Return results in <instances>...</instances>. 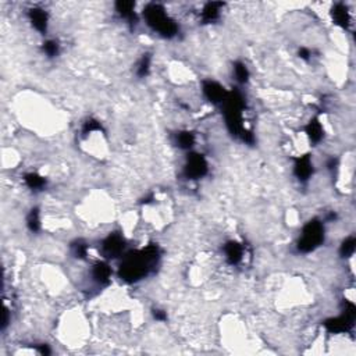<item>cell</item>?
<instances>
[{"mask_svg": "<svg viewBox=\"0 0 356 356\" xmlns=\"http://www.w3.org/2000/svg\"><path fill=\"white\" fill-rule=\"evenodd\" d=\"M159 252L156 247H148L139 252L127 255L120 266V277L130 283H135L143 279L150 271V268L157 263Z\"/></svg>", "mask_w": 356, "mask_h": 356, "instance_id": "obj_1", "label": "cell"}, {"mask_svg": "<svg viewBox=\"0 0 356 356\" xmlns=\"http://www.w3.org/2000/svg\"><path fill=\"white\" fill-rule=\"evenodd\" d=\"M208 162L199 153H191L186 157L184 174L188 180H199L208 174Z\"/></svg>", "mask_w": 356, "mask_h": 356, "instance_id": "obj_4", "label": "cell"}, {"mask_svg": "<svg viewBox=\"0 0 356 356\" xmlns=\"http://www.w3.org/2000/svg\"><path fill=\"white\" fill-rule=\"evenodd\" d=\"M324 241V225L319 220H310L302 230L298 249L303 253L313 252Z\"/></svg>", "mask_w": 356, "mask_h": 356, "instance_id": "obj_3", "label": "cell"}, {"mask_svg": "<svg viewBox=\"0 0 356 356\" xmlns=\"http://www.w3.org/2000/svg\"><path fill=\"white\" fill-rule=\"evenodd\" d=\"M27 225L32 232H36L41 228V216H39L38 209H32L27 217Z\"/></svg>", "mask_w": 356, "mask_h": 356, "instance_id": "obj_18", "label": "cell"}, {"mask_svg": "<svg viewBox=\"0 0 356 356\" xmlns=\"http://www.w3.org/2000/svg\"><path fill=\"white\" fill-rule=\"evenodd\" d=\"M87 251H88V247H87L85 244H83V242H77V244L74 245V253H75L77 258H85V256H87Z\"/></svg>", "mask_w": 356, "mask_h": 356, "instance_id": "obj_22", "label": "cell"}, {"mask_svg": "<svg viewBox=\"0 0 356 356\" xmlns=\"http://www.w3.org/2000/svg\"><path fill=\"white\" fill-rule=\"evenodd\" d=\"M203 93L213 103H223L228 95L224 87H221L220 84L214 83V81H206L203 84Z\"/></svg>", "mask_w": 356, "mask_h": 356, "instance_id": "obj_6", "label": "cell"}, {"mask_svg": "<svg viewBox=\"0 0 356 356\" xmlns=\"http://www.w3.org/2000/svg\"><path fill=\"white\" fill-rule=\"evenodd\" d=\"M149 70H150V55H143L137 64V75L141 78L146 77Z\"/></svg>", "mask_w": 356, "mask_h": 356, "instance_id": "obj_20", "label": "cell"}, {"mask_svg": "<svg viewBox=\"0 0 356 356\" xmlns=\"http://www.w3.org/2000/svg\"><path fill=\"white\" fill-rule=\"evenodd\" d=\"M333 14V20H334L335 24H338L342 28L348 27L349 24V11L346 9L344 5H337L331 11Z\"/></svg>", "mask_w": 356, "mask_h": 356, "instance_id": "obj_13", "label": "cell"}, {"mask_svg": "<svg viewBox=\"0 0 356 356\" xmlns=\"http://www.w3.org/2000/svg\"><path fill=\"white\" fill-rule=\"evenodd\" d=\"M124 251V238L118 234H110L102 244V252L106 258H117Z\"/></svg>", "mask_w": 356, "mask_h": 356, "instance_id": "obj_5", "label": "cell"}, {"mask_svg": "<svg viewBox=\"0 0 356 356\" xmlns=\"http://www.w3.org/2000/svg\"><path fill=\"white\" fill-rule=\"evenodd\" d=\"M115 10L118 13V16L128 22L135 21V5L132 2H118L115 5Z\"/></svg>", "mask_w": 356, "mask_h": 356, "instance_id": "obj_11", "label": "cell"}, {"mask_svg": "<svg viewBox=\"0 0 356 356\" xmlns=\"http://www.w3.org/2000/svg\"><path fill=\"white\" fill-rule=\"evenodd\" d=\"M176 142L178 148L191 149L195 143V135L189 131H180L176 135Z\"/></svg>", "mask_w": 356, "mask_h": 356, "instance_id": "obj_16", "label": "cell"}, {"mask_svg": "<svg viewBox=\"0 0 356 356\" xmlns=\"http://www.w3.org/2000/svg\"><path fill=\"white\" fill-rule=\"evenodd\" d=\"M306 135L309 137V139L312 141V142L318 143L320 142L322 139H323V135H324V130L323 127H322V124H320V121L318 120V118H313L309 124L306 126Z\"/></svg>", "mask_w": 356, "mask_h": 356, "instance_id": "obj_12", "label": "cell"}, {"mask_svg": "<svg viewBox=\"0 0 356 356\" xmlns=\"http://www.w3.org/2000/svg\"><path fill=\"white\" fill-rule=\"evenodd\" d=\"M28 18H29V22H31L33 29H36L41 33H46L48 24H49V17H48L46 11L42 9H32L28 13Z\"/></svg>", "mask_w": 356, "mask_h": 356, "instance_id": "obj_8", "label": "cell"}, {"mask_svg": "<svg viewBox=\"0 0 356 356\" xmlns=\"http://www.w3.org/2000/svg\"><path fill=\"white\" fill-rule=\"evenodd\" d=\"M91 274H92V280L96 284L107 285L110 283V277H111V270L107 263L99 262V263L93 264Z\"/></svg>", "mask_w": 356, "mask_h": 356, "instance_id": "obj_10", "label": "cell"}, {"mask_svg": "<svg viewBox=\"0 0 356 356\" xmlns=\"http://www.w3.org/2000/svg\"><path fill=\"white\" fill-rule=\"evenodd\" d=\"M294 174L299 181H307L313 174V165L312 159L309 154L301 156L295 159V165H294Z\"/></svg>", "mask_w": 356, "mask_h": 356, "instance_id": "obj_7", "label": "cell"}, {"mask_svg": "<svg viewBox=\"0 0 356 356\" xmlns=\"http://www.w3.org/2000/svg\"><path fill=\"white\" fill-rule=\"evenodd\" d=\"M232 70H234V75H235V80L238 83H248V80H249V71H248V67L245 66L244 63L236 61L235 64H234V67H232Z\"/></svg>", "mask_w": 356, "mask_h": 356, "instance_id": "obj_17", "label": "cell"}, {"mask_svg": "<svg viewBox=\"0 0 356 356\" xmlns=\"http://www.w3.org/2000/svg\"><path fill=\"white\" fill-rule=\"evenodd\" d=\"M143 18L149 27L165 38H174L178 33V25L160 5H149L143 10Z\"/></svg>", "mask_w": 356, "mask_h": 356, "instance_id": "obj_2", "label": "cell"}, {"mask_svg": "<svg viewBox=\"0 0 356 356\" xmlns=\"http://www.w3.org/2000/svg\"><path fill=\"white\" fill-rule=\"evenodd\" d=\"M42 49H44V53L48 57H56V56L59 55V52H60V46H59V44L56 42V41H46L44 44V46H42Z\"/></svg>", "mask_w": 356, "mask_h": 356, "instance_id": "obj_21", "label": "cell"}, {"mask_svg": "<svg viewBox=\"0 0 356 356\" xmlns=\"http://www.w3.org/2000/svg\"><path fill=\"white\" fill-rule=\"evenodd\" d=\"M24 181H25L28 188L32 189V191H39V189H42V188H45V185H46V180H45L42 176L36 174V173H29V174H27V176L24 177Z\"/></svg>", "mask_w": 356, "mask_h": 356, "instance_id": "obj_15", "label": "cell"}, {"mask_svg": "<svg viewBox=\"0 0 356 356\" xmlns=\"http://www.w3.org/2000/svg\"><path fill=\"white\" fill-rule=\"evenodd\" d=\"M224 256L228 263L235 266V264L241 263L242 258H244V248L236 241L227 242L224 245Z\"/></svg>", "mask_w": 356, "mask_h": 356, "instance_id": "obj_9", "label": "cell"}, {"mask_svg": "<svg viewBox=\"0 0 356 356\" xmlns=\"http://www.w3.org/2000/svg\"><path fill=\"white\" fill-rule=\"evenodd\" d=\"M355 238H353V236H348L345 241L341 244V256H342V258H349V256H352L353 252H355Z\"/></svg>", "mask_w": 356, "mask_h": 356, "instance_id": "obj_19", "label": "cell"}, {"mask_svg": "<svg viewBox=\"0 0 356 356\" xmlns=\"http://www.w3.org/2000/svg\"><path fill=\"white\" fill-rule=\"evenodd\" d=\"M223 7L221 3H208L202 11V18L205 22H212L217 20L220 16V9Z\"/></svg>", "mask_w": 356, "mask_h": 356, "instance_id": "obj_14", "label": "cell"}]
</instances>
